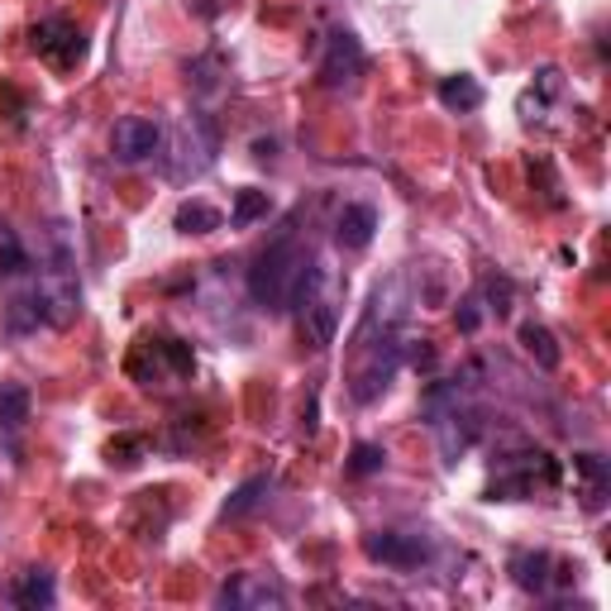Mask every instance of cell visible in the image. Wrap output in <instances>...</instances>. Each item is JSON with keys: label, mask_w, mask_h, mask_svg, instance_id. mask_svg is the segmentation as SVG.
<instances>
[{"label": "cell", "mask_w": 611, "mask_h": 611, "mask_svg": "<svg viewBox=\"0 0 611 611\" xmlns=\"http://www.w3.org/2000/svg\"><path fill=\"white\" fill-rule=\"evenodd\" d=\"M439 106L459 110V115L478 110V106H483V86H478V77H468V72L445 77V82H439Z\"/></svg>", "instance_id": "14"}, {"label": "cell", "mask_w": 611, "mask_h": 611, "mask_svg": "<svg viewBox=\"0 0 611 611\" xmlns=\"http://www.w3.org/2000/svg\"><path fill=\"white\" fill-rule=\"evenodd\" d=\"M512 578H516V588H526V592H544L554 583V559L544 554V550L516 554L512 559Z\"/></svg>", "instance_id": "12"}, {"label": "cell", "mask_w": 611, "mask_h": 611, "mask_svg": "<svg viewBox=\"0 0 611 611\" xmlns=\"http://www.w3.org/2000/svg\"><path fill=\"white\" fill-rule=\"evenodd\" d=\"M173 225L181 234H211V230L225 225V215H220L215 205H205V201H181L177 215H173Z\"/></svg>", "instance_id": "15"}, {"label": "cell", "mask_w": 611, "mask_h": 611, "mask_svg": "<svg viewBox=\"0 0 611 611\" xmlns=\"http://www.w3.org/2000/svg\"><path fill=\"white\" fill-rule=\"evenodd\" d=\"M10 602H15V607H30V611L54 607V602H58V583H54V574H44V568H30V574H20L15 583H10Z\"/></svg>", "instance_id": "11"}, {"label": "cell", "mask_w": 611, "mask_h": 611, "mask_svg": "<svg viewBox=\"0 0 611 611\" xmlns=\"http://www.w3.org/2000/svg\"><path fill=\"white\" fill-rule=\"evenodd\" d=\"M373 234H378V211H373V205L349 201L344 211L334 215V244H340V249H349V254L368 249Z\"/></svg>", "instance_id": "10"}, {"label": "cell", "mask_w": 611, "mask_h": 611, "mask_svg": "<svg viewBox=\"0 0 611 611\" xmlns=\"http://www.w3.org/2000/svg\"><path fill=\"white\" fill-rule=\"evenodd\" d=\"M158 149H163V125L149 120V115H125V120L110 129V153L120 163H144Z\"/></svg>", "instance_id": "7"}, {"label": "cell", "mask_w": 611, "mask_h": 611, "mask_svg": "<svg viewBox=\"0 0 611 611\" xmlns=\"http://www.w3.org/2000/svg\"><path fill=\"white\" fill-rule=\"evenodd\" d=\"M296 310H302L306 344H310V349H330V344H334V330H340V310H334V302L325 296V282H320V287L310 292Z\"/></svg>", "instance_id": "9"}, {"label": "cell", "mask_w": 611, "mask_h": 611, "mask_svg": "<svg viewBox=\"0 0 611 611\" xmlns=\"http://www.w3.org/2000/svg\"><path fill=\"white\" fill-rule=\"evenodd\" d=\"M478 306H483L478 296H468V302H463V310H459V330H463V334H473L478 320H483V310H478Z\"/></svg>", "instance_id": "22"}, {"label": "cell", "mask_w": 611, "mask_h": 611, "mask_svg": "<svg viewBox=\"0 0 611 611\" xmlns=\"http://www.w3.org/2000/svg\"><path fill=\"white\" fill-rule=\"evenodd\" d=\"M397 368H401V334L397 330H383V340L363 344V363L354 373V401H359V407L378 401L387 387H392Z\"/></svg>", "instance_id": "2"}, {"label": "cell", "mask_w": 611, "mask_h": 611, "mask_svg": "<svg viewBox=\"0 0 611 611\" xmlns=\"http://www.w3.org/2000/svg\"><path fill=\"white\" fill-rule=\"evenodd\" d=\"M268 492H272V478H263V473L249 478V483H239V487L230 492V502H225V521H239V516H249L254 506L268 497Z\"/></svg>", "instance_id": "17"}, {"label": "cell", "mask_w": 611, "mask_h": 611, "mask_svg": "<svg viewBox=\"0 0 611 611\" xmlns=\"http://www.w3.org/2000/svg\"><path fill=\"white\" fill-rule=\"evenodd\" d=\"M363 44H359V34H349V30H334L330 34V48H325V58H320V82L325 86H354L359 77H363Z\"/></svg>", "instance_id": "8"}, {"label": "cell", "mask_w": 611, "mask_h": 611, "mask_svg": "<svg viewBox=\"0 0 611 611\" xmlns=\"http://www.w3.org/2000/svg\"><path fill=\"white\" fill-rule=\"evenodd\" d=\"M344 468H349V478H373L387 468V454H383V445H354Z\"/></svg>", "instance_id": "20"}, {"label": "cell", "mask_w": 611, "mask_h": 611, "mask_svg": "<svg viewBox=\"0 0 611 611\" xmlns=\"http://www.w3.org/2000/svg\"><path fill=\"white\" fill-rule=\"evenodd\" d=\"M574 468L583 473V483H588V506L597 512L607 497V459L602 454H574Z\"/></svg>", "instance_id": "19"}, {"label": "cell", "mask_w": 611, "mask_h": 611, "mask_svg": "<svg viewBox=\"0 0 611 611\" xmlns=\"http://www.w3.org/2000/svg\"><path fill=\"white\" fill-rule=\"evenodd\" d=\"M34 411V397L24 383H0V431L5 435H20L24 421H30Z\"/></svg>", "instance_id": "13"}, {"label": "cell", "mask_w": 611, "mask_h": 611, "mask_svg": "<svg viewBox=\"0 0 611 611\" xmlns=\"http://www.w3.org/2000/svg\"><path fill=\"white\" fill-rule=\"evenodd\" d=\"M521 349L540 363V368H559V359H564V354H559V344H554V334L544 330V325H536V320L521 325Z\"/></svg>", "instance_id": "16"}, {"label": "cell", "mask_w": 611, "mask_h": 611, "mask_svg": "<svg viewBox=\"0 0 611 611\" xmlns=\"http://www.w3.org/2000/svg\"><path fill=\"white\" fill-rule=\"evenodd\" d=\"M215 607L230 611H268V607H287V588L268 574H234L225 588L215 592Z\"/></svg>", "instance_id": "5"}, {"label": "cell", "mask_w": 611, "mask_h": 611, "mask_svg": "<svg viewBox=\"0 0 611 611\" xmlns=\"http://www.w3.org/2000/svg\"><path fill=\"white\" fill-rule=\"evenodd\" d=\"M272 149H278V144H272V139H258V144H254V158H272Z\"/></svg>", "instance_id": "24"}, {"label": "cell", "mask_w": 611, "mask_h": 611, "mask_svg": "<svg viewBox=\"0 0 611 611\" xmlns=\"http://www.w3.org/2000/svg\"><path fill=\"white\" fill-rule=\"evenodd\" d=\"M272 211V201H268V191H258V187H244L239 197H234V211H230V225L234 230H249L254 220H263Z\"/></svg>", "instance_id": "18"}, {"label": "cell", "mask_w": 611, "mask_h": 611, "mask_svg": "<svg viewBox=\"0 0 611 611\" xmlns=\"http://www.w3.org/2000/svg\"><path fill=\"white\" fill-rule=\"evenodd\" d=\"M487 296H492L487 310H497V316L512 310V306H506V302H512V282H506V278H487Z\"/></svg>", "instance_id": "21"}, {"label": "cell", "mask_w": 611, "mask_h": 611, "mask_svg": "<svg viewBox=\"0 0 611 611\" xmlns=\"http://www.w3.org/2000/svg\"><path fill=\"white\" fill-rule=\"evenodd\" d=\"M363 554L383 568H421L431 559V540L425 536H411V530H373L363 540Z\"/></svg>", "instance_id": "6"}, {"label": "cell", "mask_w": 611, "mask_h": 611, "mask_svg": "<svg viewBox=\"0 0 611 611\" xmlns=\"http://www.w3.org/2000/svg\"><path fill=\"white\" fill-rule=\"evenodd\" d=\"M191 10H197V15H205V20H215L220 10H225V0H191Z\"/></svg>", "instance_id": "23"}, {"label": "cell", "mask_w": 611, "mask_h": 611, "mask_svg": "<svg viewBox=\"0 0 611 611\" xmlns=\"http://www.w3.org/2000/svg\"><path fill=\"white\" fill-rule=\"evenodd\" d=\"M310 263V254L296 244V234H278V239L268 244L263 254L254 258V268H249V296H254V306L258 310H292V287H296V278H302V268Z\"/></svg>", "instance_id": "1"}, {"label": "cell", "mask_w": 611, "mask_h": 611, "mask_svg": "<svg viewBox=\"0 0 611 611\" xmlns=\"http://www.w3.org/2000/svg\"><path fill=\"white\" fill-rule=\"evenodd\" d=\"M215 153H220V134H215L211 115H201V110L187 115V125L177 134V163H167V177H177V181L201 177L215 163Z\"/></svg>", "instance_id": "3"}, {"label": "cell", "mask_w": 611, "mask_h": 611, "mask_svg": "<svg viewBox=\"0 0 611 611\" xmlns=\"http://www.w3.org/2000/svg\"><path fill=\"white\" fill-rule=\"evenodd\" d=\"M30 38H34V54L44 62H54V68H77V62L86 58V34L77 30L72 20H62V15L38 20Z\"/></svg>", "instance_id": "4"}]
</instances>
